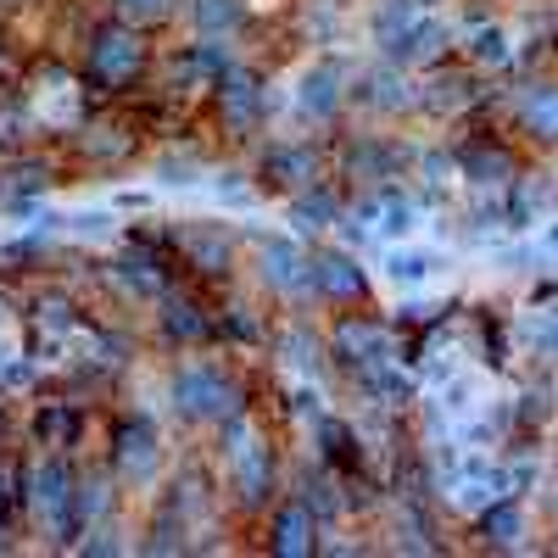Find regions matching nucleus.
I'll use <instances>...</instances> for the list:
<instances>
[{"label": "nucleus", "instance_id": "nucleus-26", "mask_svg": "<svg viewBox=\"0 0 558 558\" xmlns=\"http://www.w3.org/2000/svg\"><path fill=\"white\" fill-rule=\"evenodd\" d=\"M391 279H402V286H418V279H430L436 274V257L430 252H391Z\"/></svg>", "mask_w": 558, "mask_h": 558}, {"label": "nucleus", "instance_id": "nucleus-16", "mask_svg": "<svg viewBox=\"0 0 558 558\" xmlns=\"http://www.w3.org/2000/svg\"><path fill=\"white\" fill-rule=\"evenodd\" d=\"M296 101H302L307 118H336V107H341V68H330V62L313 68L302 78V96Z\"/></svg>", "mask_w": 558, "mask_h": 558}, {"label": "nucleus", "instance_id": "nucleus-19", "mask_svg": "<svg viewBox=\"0 0 558 558\" xmlns=\"http://www.w3.org/2000/svg\"><path fill=\"white\" fill-rule=\"evenodd\" d=\"M318 452H324V463H336V470H357L363 463L357 436L341 425V418H318Z\"/></svg>", "mask_w": 558, "mask_h": 558}, {"label": "nucleus", "instance_id": "nucleus-11", "mask_svg": "<svg viewBox=\"0 0 558 558\" xmlns=\"http://www.w3.org/2000/svg\"><path fill=\"white\" fill-rule=\"evenodd\" d=\"M268 547L279 553V558H302V553H313L318 547V525H313V508L307 502H286L274 514V531H268Z\"/></svg>", "mask_w": 558, "mask_h": 558}, {"label": "nucleus", "instance_id": "nucleus-8", "mask_svg": "<svg viewBox=\"0 0 558 558\" xmlns=\"http://www.w3.org/2000/svg\"><path fill=\"white\" fill-rule=\"evenodd\" d=\"M386 51H391V62H402V68L441 62V51H447V28H441V23H425V17H408V23L386 39Z\"/></svg>", "mask_w": 558, "mask_h": 558}, {"label": "nucleus", "instance_id": "nucleus-29", "mask_svg": "<svg viewBox=\"0 0 558 558\" xmlns=\"http://www.w3.org/2000/svg\"><path fill=\"white\" fill-rule=\"evenodd\" d=\"M34 324H39V330H68V324H73V302L68 296H45L34 307Z\"/></svg>", "mask_w": 558, "mask_h": 558}, {"label": "nucleus", "instance_id": "nucleus-32", "mask_svg": "<svg viewBox=\"0 0 558 558\" xmlns=\"http://www.w3.org/2000/svg\"><path fill=\"white\" fill-rule=\"evenodd\" d=\"M12 547V536H7V525H0V553H7Z\"/></svg>", "mask_w": 558, "mask_h": 558}, {"label": "nucleus", "instance_id": "nucleus-25", "mask_svg": "<svg viewBox=\"0 0 558 558\" xmlns=\"http://www.w3.org/2000/svg\"><path fill=\"white\" fill-rule=\"evenodd\" d=\"M107 508H112V492H107V481H84V486L73 492V520H78V525L101 520Z\"/></svg>", "mask_w": 558, "mask_h": 558}, {"label": "nucleus", "instance_id": "nucleus-27", "mask_svg": "<svg viewBox=\"0 0 558 558\" xmlns=\"http://www.w3.org/2000/svg\"><path fill=\"white\" fill-rule=\"evenodd\" d=\"M112 7H118V17L134 23V28H151V23H162V17L173 12L168 0H112Z\"/></svg>", "mask_w": 558, "mask_h": 558}, {"label": "nucleus", "instance_id": "nucleus-31", "mask_svg": "<svg viewBox=\"0 0 558 558\" xmlns=\"http://www.w3.org/2000/svg\"><path fill=\"white\" fill-rule=\"evenodd\" d=\"M397 89H402V84L386 73V78H375V89H368V101H375V107H408L413 96H397Z\"/></svg>", "mask_w": 558, "mask_h": 558}, {"label": "nucleus", "instance_id": "nucleus-2", "mask_svg": "<svg viewBox=\"0 0 558 558\" xmlns=\"http://www.w3.org/2000/svg\"><path fill=\"white\" fill-rule=\"evenodd\" d=\"M173 402L184 418H218V425H229V418H241V386H229V375H218V368H179L173 375Z\"/></svg>", "mask_w": 558, "mask_h": 558}, {"label": "nucleus", "instance_id": "nucleus-3", "mask_svg": "<svg viewBox=\"0 0 558 558\" xmlns=\"http://www.w3.org/2000/svg\"><path fill=\"white\" fill-rule=\"evenodd\" d=\"M218 118L229 134H252L263 123V89L246 68H223L218 73Z\"/></svg>", "mask_w": 558, "mask_h": 558}, {"label": "nucleus", "instance_id": "nucleus-28", "mask_svg": "<svg viewBox=\"0 0 558 558\" xmlns=\"http://www.w3.org/2000/svg\"><path fill=\"white\" fill-rule=\"evenodd\" d=\"M470 57H475V62H486V68L508 62V34H502V28H475V39H470Z\"/></svg>", "mask_w": 558, "mask_h": 558}, {"label": "nucleus", "instance_id": "nucleus-24", "mask_svg": "<svg viewBox=\"0 0 558 558\" xmlns=\"http://www.w3.org/2000/svg\"><path fill=\"white\" fill-rule=\"evenodd\" d=\"M118 274H123V286H129V291H146V296H162V291H168V274H162V263H157V257L118 263Z\"/></svg>", "mask_w": 558, "mask_h": 558}, {"label": "nucleus", "instance_id": "nucleus-1", "mask_svg": "<svg viewBox=\"0 0 558 558\" xmlns=\"http://www.w3.org/2000/svg\"><path fill=\"white\" fill-rule=\"evenodd\" d=\"M146 73V34L134 23H101L89 34V78L101 89H129Z\"/></svg>", "mask_w": 558, "mask_h": 558}, {"label": "nucleus", "instance_id": "nucleus-14", "mask_svg": "<svg viewBox=\"0 0 558 558\" xmlns=\"http://www.w3.org/2000/svg\"><path fill=\"white\" fill-rule=\"evenodd\" d=\"M263 279H268L274 291H286V296L313 291V279H307V257H302L291 241H268V246H263Z\"/></svg>", "mask_w": 558, "mask_h": 558}, {"label": "nucleus", "instance_id": "nucleus-30", "mask_svg": "<svg viewBox=\"0 0 558 558\" xmlns=\"http://www.w3.org/2000/svg\"><path fill=\"white\" fill-rule=\"evenodd\" d=\"M380 218H386V223H380L386 235H408V229L418 223V207H413V202H386V207H380Z\"/></svg>", "mask_w": 558, "mask_h": 558}, {"label": "nucleus", "instance_id": "nucleus-22", "mask_svg": "<svg viewBox=\"0 0 558 558\" xmlns=\"http://www.w3.org/2000/svg\"><path fill=\"white\" fill-rule=\"evenodd\" d=\"M470 101H475V78H463V73H441V78L425 89V107H436V112L470 107Z\"/></svg>", "mask_w": 558, "mask_h": 558}, {"label": "nucleus", "instance_id": "nucleus-17", "mask_svg": "<svg viewBox=\"0 0 558 558\" xmlns=\"http://www.w3.org/2000/svg\"><path fill=\"white\" fill-rule=\"evenodd\" d=\"M162 330H168L173 341H207V336H213V318H207L202 302H191V296H168V302H162Z\"/></svg>", "mask_w": 558, "mask_h": 558}, {"label": "nucleus", "instance_id": "nucleus-13", "mask_svg": "<svg viewBox=\"0 0 558 558\" xmlns=\"http://www.w3.org/2000/svg\"><path fill=\"white\" fill-rule=\"evenodd\" d=\"M179 252H184V263H191L196 274H229V257H235V246H229L223 229H207V223L179 229Z\"/></svg>", "mask_w": 558, "mask_h": 558}, {"label": "nucleus", "instance_id": "nucleus-9", "mask_svg": "<svg viewBox=\"0 0 558 558\" xmlns=\"http://www.w3.org/2000/svg\"><path fill=\"white\" fill-rule=\"evenodd\" d=\"M263 179L296 196V191H307V184L324 179V162H318L313 146H274V151L263 157Z\"/></svg>", "mask_w": 558, "mask_h": 558}, {"label": "nucleus", "instance_id": "nucleus-5", "mask_svg": "<svg viewBox=\"0 0 558 558\" xmlns=\"http://www.w3.org/2000/svg\"><path fill=\"white\" fill-rule=\"evenodd\" d=\"M307 279H313V291L330 296V302H363V296H368V279H363V268H357L347 252H318V257H307Z\"/></svg>", "mask_w": 558, "mask_h": 558}, {"label": "nucleus", "instance_id": "nucleus-10", "mask_svg": "<svg viewBox=\"0 0 558 558\" xmlns=\"http://www.w3.org/2000/svg\"><path fill=\"white\" fill-rule=\"evenodd\" d=\"M458 168H463V179H475V184H520L514 151L497 146V140H470V146H458Z\"/></svg>", "mask_w": 558, "mask_h": 558}, {"label": "nucleus", "instance_id": "nucleus-18", "mask_svg": "<svg viewBox=\"0 0 558 558\" xmlns=\"http://www.w3.org/2000/svg\"><path fill=\"white\" fill-rule=\"evenodd\" d=\"M520 531H525V520H520L514 497H497V502L481 508V536H486V547H520Z\"/></svg>", "mask_w": 558, "mask_h": 558}, {"label": "nucleus", "instance_id": "nucleus-6", "mask_svg": "<svg viewBox=\"0 0 558 558\" xmlns=\"http://www.w3.org/2000/svg\"><path fill=\"white\" fill-rule=\"evenodd\" d=\"M336 357L368 368V363H391V330L380 318H341L336 324Z\"/></svg>", "mask_w": 558, "mask_h": 558}, {"label": "nucleus", "instance_id": "nucleus-7", "mask_svg": "<svg viewBox=\"0 0 558 558\" xmlns=\"http://www.w3.org/2000/svg\"><path fill=\"white\" fill-rule=\"evenodd\" d=\"M229 436L241 441V447H235V492H241V502H263V497L274 492V458H268V447L246 441L241 418H229Z\"/></svg>", "mask_w": 558, "mask_h": 558}, {"label": "nucleus", "instance_id": "nucleus-21", "mask_svg": "<svg viewBox=\"0 0 558 558\" xmlns=\"http://www.w3.org/2000/svg\"><path fill=\"white\" fill-rule=\"evenodd\" d=\"M191 17H196V28L202 34H235L241 23H246V7H241V0H196V7H191Z\"/></svg>", "mask_w": 558, "mask_h": 558}, {"label": "nucleus", "instance_id": "nucleus-23", "mask_svg": "<svg viewBox=\"0 0 558 558\" xmlns=\"http://www.w3.org/2000/svg\"><path fill=\"white\" fill-rule=\"evenodd\" d=\"M336 196L330 191H313V184H307V191H296V223L302 229H324V223H336Z\"/></svg>", "mask_w": 558, "mask_h": 558}, {"label": "nucleus", "instance_id": "nucleus-15", "mask_svg": "<svg viewBox=\"0 0 558 558\" xmlns=\"http://www.w3.org/2000/svg\"><path fill=\"white\" fill-rule=\"evenodd\" d=\"M520 123H525V134H536V140H558V84H531L525 96H520Z\"/></svg>", "mask_w": 558, "mask_h": 558}, {"label": "nucleus", "instance_id": "nucleus-12", "mask_svg": "<svg viewBox=\"0 0 558 558\" xmlns=\"http://www.w3.org/2000/svg\"><path fill=\"white\" fill-rule=\"evenodd\" d=\"M118 470L129 481H151L157 475V430L146 425V418H129V425L118 430Z\"/></svg>", "mask_w": 558, "mask_h": 558}, {"label": "nucleus", "instance_id": "nucleus-4", "mask_svg": "<svg viewBox=\"0 0 558 558\" xmlns=\"http://www.w3.org/2000/svg\"><path fill=\"white\" fill-rule=\"evenodd\" d=\"M34 508L45 514V525H57V536H73L78 531V520H73V470H68L62 458H51L34 475Z\"/></svg>", "mask_w": 558, "mask_h": 558}, {"label": "nucleus", "instance_id": "nucleus-20", "mask_svg": "<svg viewBox=\"0 0 558 558\" xmlns=\"http://www.w3.org/2000/svg\"><path fill=\"white\" fill-rule=\"evenodd\" d=\"M34 436H39V447H73V436H78V413H73L68 402L39 408V413H34Z\"/></svg>", "mask_w": 558, "mask_h": 558}]
</instances>
